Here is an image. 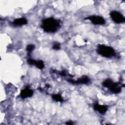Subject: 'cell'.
<instances>
[{"label": "cell", "instance_id": "13", "mask_svg": "<svg viewBox=\"0 0 125 125\" xmlns=\"http://www.w3.org/2000/svg\"><path fill=\"white\" fill-rule=\"evenodd\" d=\"M52 49L55 50H59L61 49V45L59 42H54L52 45Z\"/></svg>", "mask_w": 125, "mask_h": 125}, {"label": "cell", "instance_id": "6", "mask_svg": "<svg viewBox=\"0 0 125 125\" xmlns=\"http://www.w3.org/2000/svg\"><path fill=\"white\" fill-rule=\"evenodd\" d=\"M84 19L89 20L94 25H104L106 22L105 19L103 17L99 15L89 16L84 18Z\"/></svg>", "mask_w": 125, "mask_h": 125}, {"label": "cell", "instance_id": "8", "mask_svg": "<svg viewBox=\"0 0 125 125\" xmlns=\"http://www.w3.org/2000/svg\"><path fill=\"white\" fill-rule=\"evenodd\" d=\"M93 109L100 114H104L108 110V106L105 104H101L98 103H95L93 104Z\"/></svg>", "mask_w": 125, "mask_h": 125}, {"label": "cell", "instance_id": "10", "mask_svg": "<svg viewBox=\"0 0 125 125\" xmlns=\"http://www.w3.org/2000/svg\"><path fill=\"white\" fill-rule=\"evenodd\" d=\"M51 98L54 101H55L57 102L62 103L64 101V99H63V97L60 93L52 94L51 95Z\"/></svg>", "mask_w": 125, "mask_h": 125}, {"label": "cell", "instance_id": "7", "mask_svg": "<svg viewBox=\"0 0 125 125\" xmlns=\"http://www.w3.org/2000/svg\"><path fill=\"white\" fill-rule=\"evenodd\" d=\"M33 94V90L31 88L30 86L27 85L23 89H22L21 90L19 96L22 99H25L26 98L32 97Z\"/></svg>", "mask_w": 125, "mask_h": 125}, {"label": "cell", "instance_id": "9", "mask_svg": "<svg viewBox=\"0 0 125 125\" xmlns=\"http://www.w3.org/2000/svg\"><path fill=\"white\" fill-rule=\"evenodd\" d=\"M28 23L27 20L25 18H20L15 19L12 22V25L15 27L22 26L27 24Z\"/></svg>", "mask_w": 125, "mask_h": 125}, {"label": "cell", "instance_id": "11", "mask_svg": "<svg viewBox=\"0 0 125 125\" xmlns=\"http://www.w3.org/2000/svg\"><path fill=\"white\" fill-rule=\"evenodd\" d=\"M34 66H36L37 68L40 70L43 69L45 67V64L44 62L42 60H35L34 63Z\"/></svg>", "mask_w": 125, "mask_h": 125}, {"label": "cell", "instance_id": "14", "mask_svg": "<svg viewBox=\"0 0 125 125\" xmlns=\"http://www.w3.org/2000/svg\"><path fill=\"white\" fill-rule=\"evenodd\" d=\"M58 74L61 76H62V77H66L67 76H69L71 77H73V76H72L70 74H68V73H67L66 71H64V70H62L61 71H60L58 72Z\"/></svg>", "mask_w": 125, "mask_h": 125}, {"label": "cell", "instance_id": "5", "mask_svg": "<svg viewBox=\"0 0 125 125\" xmlns=\"http://www.w3.org/2000/svg\"><path fill=\"white\" fill-rule=\"evenodd\" d=\"M67 81L70 83L75 85L87 84L90 82V79L87 75H83L77 80H74L71 78H69Z\"/></svg>", "mask_w": 125, "mask_h": 125}, {"label": "cell", "instance_id": "15", "mask_svg": "<svg viewBox=\"0 0 125 125\" xmlns=\"http://www.w3.org/2000/svg\"><path fill=\"white\" fill-rule=\"evenodd\" d=\"M35 61V60H34V59L31 58L30 57H29L27 60V63L29 65H34Z\"/></svg>", "mask_w": 125, "mask_h": 125}, {"label": "cell", "instance_id": "16", "mask_svg": "<svg viewBox=\"0 0 125 125\" xmlns=\"http://www.w3.org/2000/svg\"><path fill=\"white\" fill-rule=\"evenodd\" d=\"M65 124L69 125H72L74 124V122L72 121H68L65 123Z\"/></svg>", "mask_w": 125, "mask_h": 125}, {"label": "cell", "instance_id": "12", "mask_svg": "<svg viewBox=\"0 0 125 125\" xmlns=\"http://www.w3.org/2000/svg\"><path fill=\"white\" fill-rule=\"evenodd\" d=\"M35 48V45L33 44H29L26 46V50L28 53V56L30 57L31 53L33 52V51Z\"/></svg>", "mask_w": 125, "mask_h": 125}, {"label": "cell", "instance_id": "3", "mask_svg": "<svg viewBox=\"0 0 125 125\" xmlns=\"http://www.w3.org/2000/svg\"><path fill=\"white\" fill-rule=\"evenodd\" d=\"M102 85L108 88L110 92L114 94H119L122 91V86L119 82H114L112 79L107 78L103 81Z\"/></svg>", "mask_w": 125, "mask_h": 125}, {"label": "cell", "instance_id": "4", "mask_svg": "<svg viewBox=\"0 0 125 125\" xmlns=\"http://www.w3.org/2000/svg\"><path fill=\"white\" fill-rule=\"evenodd\" d=\"M109 15L112 21L116 23L120 24L125 22V18L124 16L118 11H111L109 13Z\"/></svg>", "mask_w": 125, "mask_h": 125}, {"label": "cell", "instance_id": "1", "mask_svg": "<svg viewBox=\"0 0 125 125\" xmlns=\"http://www.w3.org/2000/svg\"><path fill=\"white\" fill-rule=\"evenodd\" d=\"M62 21L54 17H48L42 20L41 28L47 33H54L61 27Z\"/></svg>", "mask_w": 125, "mask_h": 125}, {"label": "cell", "instance_id": "2", "mask_svg": "<svg viewBox=\"0 0 125 125\" xmlns=\"http://www.w3.org/2000/svg\"><path fill=\"white\" fill-rule=\"evenodd\" d=\"M96 52L101 56L107 58H111L116 56V51L112 47L104 44H98L97 45Z\"/></svg>", "mask_w": 125, "mask_h": 125}]
</instances>
